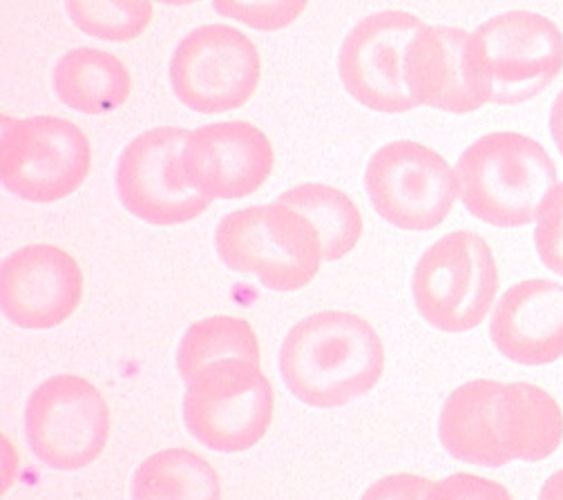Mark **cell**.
I'll list each match as a JSON object with an SVG mask.
<instances>
[{
	"label": "cell",
	"mask_w": 563,
	"mask_h": 500,
	"mask_svg": "<svg viewBox=\"0 0 563 500\" xmlns=\"http://www.w3.org/2000/svg\"><path fill=\"white\" fill-rule=\"evenodd\" d=\"M439 438L450 456L476 467L537 463L559 449L563 413L537 385L472 380L445 400Z\"/></svg>",
	"instance_id": "6da1fadb"
},
{
	"label": "cell",
	"mask_w": 563,
	"mask_h": 500,
	"mask_svg": "<svg viewBox=\"0 0 563 500\" xmlns=\"http://www.w3.org/2000/svg\"><path fill=\"white\" fill-rule=\"evenodd\" d=\"M385 369L376 329L344 311H322L298 322L279 351L287 389L316 409H338L367 396Z\"/></svg>",
	"instance_id": "7a4b0ae2"
},
{
	"label": "cell",
	"mask_w": 563,
	"mask_h": 500,
	"mask_svg": "<svg viewBox=\"0 0 563 500\" xmlns=\"http://www.w3.org/2000/svg\"><path fill=\"white\" fill-rule=\"evenodd\" d=\"M459 197L476 220L521 229L539 220L556 181V166L539 141L519 132H489L456 162Z\"/></svg>",
	"instance_id": "3957f363"
},
{
	"label": "cell",
	"mask_w": 563,
	"mask_h": 500,
	"mask_svg": "<svg viewBox=\"0 0 563 500\" xmlns=\"http://www.w3.org/2000/svg\"><path fill=\"white\" fill-rule=\"evenodd\" d=\"M467 63L483 105H519L559 79L563 34L541 14L504 12L470 32Z\"/></svg>",
	"instance_id": "277c9868"
},
{
	"label": "cell",
	"mask_w": 563,
	"mask_h": 500,
	"mask_svg": "<svg viewBox=\"0 0 563 500\" xmlns=\"http://www.w3.org/2000/svg\"><path fill=\"white\" fill-rule=\"evenodd\" d=\"M216 251L229 268L255 275L279 293L305 289L322 264L313 224L279 201L229 212L216 231Z\"/></svg>",
	"instance_id": "5b68a950"
},
{
	"label": "cell",
	"mask_w": 563,
	"mask_h": 500,
	"mask_svg": "<svg viewBox=\"0 0 563 500\" xmlns=\"http://www.w3.org/2000/svg\"><path fill=\"white\" fill-rule=\"evenodd\" d=\"M499 268L489 244L470 231L441 237L418 259L411 296L422 320L445 333L476 329L495 304Z\"/></svg>",
	"instance_id": "8992f818"
},
{
	"label": "cell",
	"mask_w": 563,
	"mask_h": 500,
	"mask_svg": "<svg viewBox=\"0 0 563 500\" xmlns=\"http://www.w3.org/2000/svg\"><path fill=\"white\" fill-rule=\"evenodd\" d=\"M275 393L260 365L222 360L186 382L184 424L203 447L238 454L255 447L268 432Z\"/></svg>",
	"instance_id": "52a82bcc"
},
{
	"label": "cell",
	"mask_w": 563,
	"mask_h": 500,
	"mask_svg": "<svg viewBox=\"0 0 563 500\" xmlns=\"http://www.w3.org/2000/svg\"><path fill=\"white\" fill-rule=\"evenodd\" d=\"M92 148L73 121L38 114L3 125L0 179L23 201L54 203L77 192L90 175Z\"/></svg>",
	"instance_id": "ba28073f"
},
{
	"label": "cell",
	"mask_w": 563,
	"mask_h": 500,
	"mask_svg": "<svg viewBox=\"0 0 563 500\" xmlns=\"http://www.w3.org/2000/svg\"><path fill=\"white\" fill-rule=\"evenodd\" d=\"M25 436L32 454L49 469L77 471L92 465L110 436L103 393L81 376H52L25 407Z\"/></svg>",
	"instance_id": "9c48e42d"
},
{
	"label": "cell",
	"mask_w": 563,
	"mask_h": 500,
	"mask_svg": "<svg viewBox=\"0 0 563 500\" xmlns=\"http://www.w3.org/2000/svg\"><path fill=\"white\" fill-rule=\"evenodd\" d=\"M262 77L255 43L231 25H201L188 32L170 58V86L186 108L222 114L244 108Z\"/></svg>",
	"instance_id": "30bf717a"
},
{
	"label": "cell",
	"mask_w": 563,
	"mask_h": 500,
	"mask_svg": "<svg viewBox=\"0 0 563 500\" xmlns=\"http://www.w3.org/2000/svg\"><path fill=\"white\" fill-rule=\"evenodd\" d=\"M365 188L380 218L407 233L439 229L459 197L454 168L416 141H394L376 151Z\"/></svg>",
	"instance_id": "8fae6325"
},
{
	"label": "cell",
	"mask_w": 563,
	"mask_h": 500,
	"mask_svg": "<svg viewBox=\"0 0 563 500\" xmlns=\"http://www.w3.org/2000/svg\"><path fill=\"white\" fill-rule=\"evenodd\" d=\"M190 130L153 127L134 136L117 164V195L136 220L153 226H179L197 220L210 205L188 188L181 175V151Z\"/></svg>",
	"instance_id": "7c38bea8"
},
{
	"label": "cell",
	"mask_w": 563,
	"mask_h": 500,
	"mask_svg": "<svg viewBox=\"0 0 563 500\" xmlns=\"http://www.w3.org/2000/svg\"><path fill=\"white\" fill-rule=\"evenodd\" d=\"M422 27L418 16L400 10L372 14L354 25L338 54V75L349 97L385 114L418 108L405 84V54Z\"/></svg>",
	"instance_id": "4fadbf2b"
},
{
	"label": "cell",
	"mask_w": 563,
	"mask_h": 500,
	"mask_svg": "<svg viewBox=\"0 0 563 500\" xmlns=\"http://www.w3.org/2000/svg\"><path fill=\"white\" fill-rule=\"evenodd\" d=\"M81 300V266L58 246H23L0 266V309L19 329L47 331L60 326L73 318Z\"/></svg>",
	"instance_id": "5bb4252c"
},
{
	"label": "cell",
	"mask_w": 563,
	"mask_h": 500,
	"mask_svg": "<svg viewBox=\"0 0 563 500\" xmlns=\"http://www.w3.org/2000/svg\"><path fill=\"white\" fill-rule=\"evenodd\" d=\"M268 136L249 121H222L190 130L181 151V175L208 199H244L273 173Z\"/></svg>",
	"instance_id": "9a60e30c"
},
{
	"label": "cell",
	"mask_w": 563,
	"mask_h": 500,
	"mask_svg": "<svg viewBox=\"0 0 563 500\" xmlns=\"http://www.w3.org/2000/svg\"><path fill=\"white\" fill-rule=\"evenodd\" d=\"M489 337L510 363L552 365L563 357V286L526 279L501 296L489 320Z\"/></svg>",
	"instance_id": "2e32d148"
},
{
	"label": "cell",
	"mask_w": 563,
	"mask_h": 500,
	"mask_svg": "<svg viewBox=\"0 0 563 500\" xmlns=\"http://www.w3.org/2000/svg\"><path fill=\"white\" fill-rule=\"evenodd\" d=\"M467 43L470 32L450 25H426L416 32L405 54V84L418 108L450 114L483 108L470 77Z\"/></svg>",
	"instance_id": "e0dca14e"
},
{
	"label": "cell",
	"mask_w": 563,
	"mask_h": 500,
	"mask_svg": "<svg viewBox=\"0 0 563 500\" xmlns=\"http://www.w3.org/2000/svg\"><path fill=\"white\" fill-rule=\"evenodd\" d=\"M56 99L81 114H108L119 110L132 90L128 67L110 52L79 47L63 54L52 71Z\"/></svg>",
	"instance_id": "ac0fdd59"
},
{
	"label": "cell",
	"mask_w": 563,
	"mask_h": 500,
	"mask_svg": "<svg viewBox=\"0 0 563 500\" xmlns=\"http://www.w3.org/2000/svg\"><path fill=\"white\" fill-rule=\"evenodd\" d=\"M132 500H222L218 471L190 449L153 454L132 476Z\"/></svg>",
	"instance_id": "d6986e66"
},
{
	"label": "cell",
	"mask_w": 563,
	"mask_h": 500,
	"mask_svg": "<svg viewBox=\"0 0 563 500\" xmlns=\"http://www.w3.org/2000/svg\"><path fill=\"white\" fill-rule=\"evenodd\" d=\"M313 224L322 242V262H338L354 251L363 235V214L342 190L324 184H302L277 197Z\"/></svg>",
	"instance_id": "ffe728a7"
},
{
	"label": "cell",
	"mask_w": 563,
	"mask_h": 500,
	"mask_svg": "<svg viewBox=\"0 0 563 500\" xmlns=\"http://www.w3.org/2000/svg\"><path fill=\"white\" fill-rule=\"evenodd\" d=\"M222 360L260 365V342L253 326L242 318L216 315L195 322L177 346V371L188 382L203 367Z\"/></svg>",
	"instance_id": "44dd1931"
},
{
	"label": "cell",
	"mask_w": 563,
	"mask_h": 500,
	"mask_svg": "<svg viewBox=\"0 0 563 500\" xmlns=\"http://www.w3.org/2000/svg\"><path fill=\"white\" fill-rule=\"evenodd\" d=\"M65 10L81 32L108 43L139 38L155 16L153 0H65Z\"/></svg>",
	"instance_id": "7402d4cb"
},
{
	"label": "cell",
	"mask_w": 563,
	"mask_h": 500,
	"mask_svg": "<svg viewBox=\"0 0 563 500\" xmlns=\"http://www.w3.org/2000/svg\"><path fill=\"white\" fill-rule=\"evenodd\" d=\"M309 0H213V10L257 32H279L294 25Z\"/></svg>",
	"instance_id": "603a6c76"
},
{
	"label": "cell",
	"mask_w": 563,
	"mask_h": 500,
	"mask_svg": "<svg viewBox=\"0 0 563 500\" xmlns=\"http://www.w3.org/2000/svg\"><path fill=\"white\" fill-rule=\"evenodd\" d=\"M534 248L541 264L554 275L563 277V181L550 190L541 205L534 231Z\"/></svg>",
	"instance_id": "cb8c5ba5"
},
{
	"label": "cell",
	"mask_w": 563,
	"mask_h": 500,
	"mask_svg": "<svg viewBox=\"0 0 563 500\" xmlns=\"http://www.w3.org/2000/svg\"><path fill=\"white\" fill-rule=\"evenodd\" d=\"M426 500H515L497 480L474 474H452L430 485Z\"/></svg>",
	"instance_id": "d4e9b609"
},
{
	"label": "cell",
	"mask_w": 563,
	"mask_h": 500,
	"mask_svg": "<svg viewBox=\"0 0 563 500\" xmlns=\"http://www.w3.org/2000/svg\"><path fill=\"white\" fill-rule=\"evenodd\" d=\"M430 480L413 474H394L374 482L361 500H426Z\"/></svg>",
	"instance_id": "484cf974"
},
{
	"label": "cell",
	"mask_w": 563,
	"mask_h": 500,
	"mask_svg": "<svg viewBox=\"0 0 563 500\" xmlns=\"http://www.w3.org/2000/svg\"><path fill=\"white\" fill-rule=\"evenodd\" d=\"M550 136L556 151L563 155V90L554 97L550 108Z\"/></svg>",
	"instance_id": "4316f807"
},
{
	"label": "cell",
	"mask_w": 563,
	"mask_h": 500,
	"mask_svg": "<svg viewBox=\"0 0 563 500\" xmlns=\"http://www.w3.org/2000/svg\"><path fill=\"white\" fill-rule=\"evenodd\" d=\"M539 500H563V469L554 471L541 487Z\"/></svg>",
	"instance_id": "83f0119b"
},
{
	"label": "cell",
	"mask_w": 563,
	"mask_h": 500,
	"mask_svg": "<svg viewBox=\"0 0 563 500\" xmlns=\"http://www.w3.org/2000/svg\"><path fill=\"white\" fill-rule=\"evenodd\" d=\"M162 5H170V8H186V5H195L199 0H157Z\"/></svg>",
	"instance_id": "f1b7e54d"
}]
</instances>
